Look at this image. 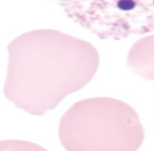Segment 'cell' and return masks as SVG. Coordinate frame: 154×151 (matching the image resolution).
<instances>
[{
  "label": "cell",
  "mask_w": 154,
  "mask_h": 151,
  "mask_svg": "<svg viewBox=\"0 0 154 151\" xmlns=\"http://www.w3.org/2000/svg\"><path fill=\"white\" fill-rule=\"evenodd\" d=\"M128 65L136 75L154 81V35L135 43L129 54Z\"/></svg>",
  "instance_id": "cell-3"
},
{
  "label": "cell",
  "mask_w": 154,
  "mask_h": 151,
  "mask_svg": "<svg viewBox=\"0 0 154 151\" xmlns=\"http://www.w3.org/2000/svg\"><path fill=\"white\" fill-rule=\"evenodd\" d=\"M8 50L5 96L17 108L36 116L86 86L100 62L90 43L54 30L24 34Z\"/></svg>",
  "instance_id": "cell-1"
},
{
  "label": "cell",
  "mask_w": 154,
  "mask_h": 151,
  "mask_svg": "<svg viewBox=\"0 0 154 151\" xmlns=\"http://www.w3.org/2000/svg\"><path fill=\"white\" fill-rule=\"evenodd\" d=\"M60 140L69 151H134L144 132L135 110L110 98H94L74 104L62 117Z\"/></svg>",
  "instance_id": "cell-2"
},
{
  "label": "cell",
  "mask_w": 154,
  "mask_h": 151,
  "mask_svg": "<svg viewBox=\"0 0 154 151\" xmlns=\"http://www.w3.org/2000/svg\"><path fill=\"white\" fill-rule=\"evenodd\" d=\"M136 6L134 0H119L117 3L118 8L125 12H129L135 9Z\"/></svg>",
  "instance_id": "cell-4"
}]
</instances>
